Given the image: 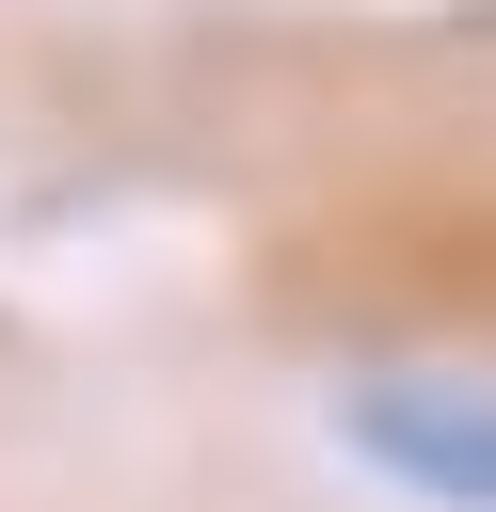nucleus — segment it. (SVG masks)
<instances>
[{
  "label": "nucleus",
  "instance_id": "1",
  "mask_svg": "<svg viewBox=\"0 0 496 512\" xmlns=\"http://www.w3.org/2000/svg\"><path fill=\"white\" fill-rule=\"evenodd\" d=\"M368 448H384V464H416L432 496H480V512H496V400L464 416L448 384H400V400H368Z\"/></svg>",
  "mask_w": 496,
  "mask_h": 512
}]
</instances>
